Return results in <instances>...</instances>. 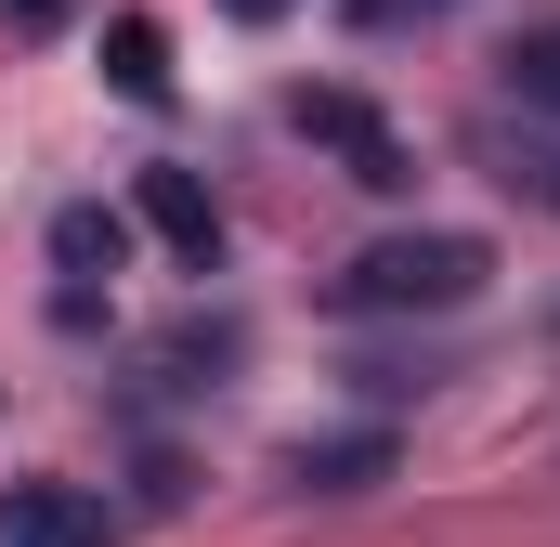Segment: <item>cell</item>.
Returning <instances> with one entry per match:
<instances>
[{
    "label": "cell",
    "instance_id": "cell-6",
    "mask_svg": "<svg viewBox=\"0 0 560 547\" xmlns=\"http://www.w3.org/2000/svg\"><path fill=\"white\" fill-rule=\"evenodd\" d=\"M509 105L522 118H560V26H522L509 39Z\"/></svg>",
    "mask_w": 560,
    "mask_h": 547
},
{
    "label": "cell",
    "instance_id": "cell-3",
    "mask_svg": "<svg viewBox=\"0 0 560 547\" xmlns=\"http://www.w3.org/2000/svg\"><path fill=\"white\" fill-rule=\"evenodd\" d=\"M287 118H300V131H326V143H339V156H352V183H378V196H392V183H418V170H405V143L378 131V118H365L352 92H300Z\"/></svg>",
    "mask_w": 560,
    "mask_h": 547
},
{
    "label": "cell",
    "instance_id": "cell-1",
    "mask_svg": "<svg viewBox=\"0 0 560 547\" xmlns=\"http://www.w3.org/2000/svg\"><path fill=\"white\" fill-rule=\"evenodd\" d=\"M482 274H495V261H482V235H378L365 261H339L326 300L365 313V326H378V313H469Z\"/></svg>",
    "mask_w": 560,
    "mask_h": 547
},
{
    "label": "cell",
    "instance_id": "cell-5",
    "mask_svg": "<svg viewBox=\"0 0 560 547\" xmlns=\"http://www.w3.org/2000/svg\"><path fill=\"white\" fill-rule=\"evenodd\" d=\"M105 79H118L131 105H170V39H156V13H118V26H105Z\"/></svg>",
    "mask_w": 560,
    "mask_h": 547
},
{
    "label": "cell",
    "instance_id": "cell-10",
    "mask_svg": "<svg viewBox=\"0 0 560 547\" xmlns=\"http://www.w3.org/2000/svg\"><path fill=\"white\" fill-rule=\"evenodd\" d=\"M0 13H13V26H26V39H39V26H66V13H79V0H0Z\"/></svg>",
    "mask_w": 560,
    "mask_h": 547
},
{
    "label": "cell",
    "instance_id": "cell-9",
    "mask_svg": "<svg viewBox=\"0 0 560 547\" xmlns=\"http://www.w3.org/2000/svg\"><path fill=\"white\" fill-rule=\"evenodd\" d=\"M339 13H352V26H365V39H392V26H443V13H456V0H339Z\"/></svg>",
    "mask_w": 560,
    "mask_h": 547
},
{
    "label": "cell",
    "instance_id": "cell-12",
    "mask_svg": "<svg viewBox=\"0 0 560 547\" xmlns=\"http://www.w3.org/2000/svg\"><path fill=\"white\" fill-rule=\"evenodd\" d=\"M535 196H548V209H560V156H548V170H535Z\"/></svg>",
    "mask_w": 560,
    "mask_h": 547
},
{
    "label": "cell",
    "instance_id": "cell-8",
    "mask_svg": "<svg viewBox=\"0 0 560 547\" xmlns=\"http://www.w3.org/2000/svg\"><path fill=\"white\" fill-rule=\"evenodd\" d=\"M118 248H131L118 209H66V222H52V261H66V274H118Z\"/></svg>",
    "mask_w": 560,
    "mask_h": 547
},
{
    "label": "cell",
    "instance_id": "cell-11",
    "mask_svg": "<svg viewBox=\"0 0 560 547\" xmlns=\"http://www.w3.org/2000/svg\"><path fill=\"white\" fill-rule=\"evenodd\" d=\"M222 13H235V26H275V13H287V0H222Z\"/></svg>",
    "mask_w": 560,
    "mask_h": 547
},
{
    "label": "cell",
    "instance_id": "cell-2",
    "mask_svg": "<svg viewBox=\"0 0 560 547\" xmlns=\"http://www.w3.org/2000/svg\"><path fill=\"white\" fill-rule=\"evenodd\" d=\"M105 482H0V547H105Z\"/></svg>",
    "mask_w": 560,
    "mask_h": 547
},
{
    "label": "cell",
    "instance_id": "cell-4",
    "mask_svg": "<svg viewBox=\"0 0 560 547\" xmlns=\"http://www.w3.org/2000/svg\"><path fill=\"white\" fill-rule=\"evenodd\" d=\"M143 222H156L196 274L222 261V209H209V183H196V170H143Z\"/></svg>",
    "mask_w": 560,
    "mask_h": 547
},
{
    "label": "cell",
    "instance_id": "cell-7",
    "mask_svg": "<svg viewBox=\"0 0 560 547\" xmlns=\"http://www.w3.org/2000/svg\"><path fill=\"white\" fill-rule=\"evenodd\" d=\"M365 469H392V430H352V443H300V482H313V496H352Z\"/></svg>",
    "mask_w": 560,
    "mask_h": 547
}]
</instances>
